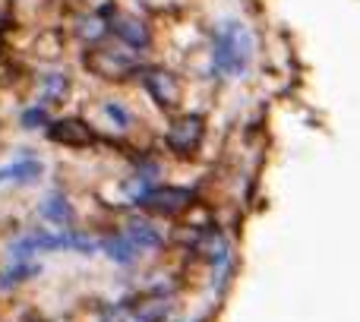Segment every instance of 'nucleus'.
Returning <instances> with one entry per match:
<instances>
[{"label": "nucleus", "instance_id": "nucleus-1", "mask_svg": "<svg viewBox=\"0 0 360 322\" xmlns=\"http://www.w3.org/2000/svg\"><path fill=\"white\" fill-rule=\"evenodd\" d=\"M250 54H253L250 32L237 22H224L215 35V70L224 76L243 73L250 63Z\"/></svg>", "mask_w": 360, "mask_h": 322}, {"label": "nucleus", "instance_id": "nucleus-2", "mask_svg": "<svg viewBox=\"0 0 360 322\" xmlns=\"http://www.w3.org/2000/svg\"><path fill=\"white\" fill-rule=\"evenodd\" d=\"M193 202H196V193L186 186H152L139 196V205L155 215H184L186 209H193Z\"/></svg>", "mask_w": 360, "mask_h": 322}, {"label": "nucleus", "instance_id": "nucleus-3", "mask_svg": "<svg viewBox=\"0 0 360 322\" xmlns=\"http://www.w3.org/2000/svg\"><path fill=\"white\" fill-rule=\"evenodd\" d=\"M82 250V253H89V250H95L89 240H82V237H76V234H25V237H19L16 243L10 247V253L16 256H22V259H29L32 253H44V250Z\"/></svg>", "mask_w": 360, "mask_h": 322}, {"label": "nucleus", "instance_id": "nucleus-4", "mask_svg": "<svg viewBox=\"0 0 360 322\" xmlns=\"http://www.w3.org/2000/svg\"><path fill=\"white\" fill-rule=\"evenodd\" d=\"M202 136H205V120L196 117V114H184L171 124L168 130V146L177 152V155L190 158L193 152L202 146Z\"/></svg>", "mask_w": 360, "mask_h": 322}, {"label": "nucleus", "instance_id": "nucleus-5", "mask_svg": "<svg viewBox=\"0 0 360 322\" xmlns=\"http://www.w3.org/2000/svg\"><path fill=\"white\" fill-rule=\"evenodd\" d=\"M48 139H54V143H60V146H70V149H86V146L95 143V133L86 120L63 117L48 127Z\"/></svg>", "mask_w": 360, "mask_h": 322}, {"label": "nucleus", "instance_id": "nucleus-6", "mask_svg": "<svg viewBox=\"0 0 360 322\" xmlns=\"http://www.w3.org/2000/svg\"><path fill=\"white\" fill-rule=\"evenodd\" d=\"M143 86L149 89V95L155 98L158 108H174L180 98V86H177V76L168 73L162 67H152L143 73Z\"/></svg>", "mask_w": 360, "mask_h": 322}, {"label": "nucleus", "instance_id": "nucleus-7", "mask_svg": "<svg viewBox=\"0 0 360 322\" xmlns=\"http://www.w3.org/2000/svg\"><path fill=\"white\" fill-rule=\"evenodd\" d=\"M89 70L98 73L101 79L117 82V79H124V76L133 73V60L124 54H117V51H92V54H89Z\"/></svg>", "mask_w": 360, "mask_h": 322}, {"label": "nucleus", "instance_id": "nucleus-8", "mask_svg": "<svg viewBox=\"0 0 360 322\" xmlns=\"http://www.w3.org/2000/svg\"><path fill=\"white\" fill-rule=\"evenodd\" d=\"M114 32H117V38L127 41L130 48H146V44H149V29H146V22L136 16H120L117 22H114Z\"/></svg>", "mask_w": 360, "mask_h": 322}, {"label": "nucleus", "instance_id": "nucleus-9", "mask_svg": "<svg viewBox=\"0 0 360 322\" xmlns=\"http://www.w3.org/2000/svg\"><path fill=\"white\" fill-rule=\"evenodd\" d=\"M41 177V165L38 161H13V165L0 167V183H10V180H16V183H32V180Z\"/></svg>", "mask_w": 360, "mask_h": 322}, {"label": "nucleus", "instance_id": "nucleus-10", "mask_svg": "<svg viewBox=\"0 0 360 322\" xmlns=\"http://www.w3.org/2000/svg\"><path fill=\"white\" fill-rule=\"evenodd\" d=\"M41 215L48 218V221H54V224H67L73 212H70L67 196H60V193H51V196H44V202H41Z\"/></svg>", "mask_w": 360, "mask_h": 322}, {"label": "nucleus", "instance_id": "nucleus-11", "mask_svg": "<svg viewBox=\"0 0 360 322\" xmlns=\"http://www.w3.org/2000/svg\"><path fill=\"white\" fill-rule=\"evenodd\" d=\"M124 237H130L136 247H162V234H158L152 224H146V221H133L130 228H127Z\"/></svg>", "mask_w": 360, "mask_h": 322}, {"label": "nucleus", "instance_id": "nucleus-12", "mask_svg": "<svg viewBox=\"0 0 360 322\" xmlns=\"http://www.w3.org/2000/svg\"><path fill=\"white\" fill-rule=\"evenodd\" d=\"M105 253L111 256L114 262H133V259H136V253H139V247L130 240V237L120 234V237H114V240L105 243Z\"/></svg>", "mask_w": 360, "mask_h": 322}, {"label": "nucleus", "instance_id": "nucleus-13", "mask_svg": "<svg viewBox=\"0 0 360 322\" xmlns=\"http://www.w3.org/2000/svg\"><path fill=\"white\" fill-rule=\"evenodd\" d=\"M105 111H108V117H111L117 127H127V124L133 120V117H130V111H127V108H120V105H108Z\"/></svg>", "mask_w": 360, "mask_h": 322}, {"label": "nucleus", "instance_id": "nucleus-14", "mask_svg": "<svg viewBox=\"0 0 360 322\" xmlns=\"http://www.w3.org/2000/svg\"><path fill=\"white\" fill-rule=\"evenodd\" d=\"M35 269H25V266H16L10 275H4V288H13V281H19V278H25V275H32Z\"/></svg>", "mask_w": 360, "mask_h": 322}, {"label": "nucleus", "instance_id": "nucleus-15", "mask_svg": "<svg viewBox=\"0 0 360 322\" xmlns=\"http://www.w3.org/2000/svg\"><path fill=\"white\" fill-rule=\"evenodd\" d=\"M41 120H44V114H41V111H32V114H25V124H29V127L41 124Z\"/></svg>", "mask_w": 360, "mask_h": 322}]
</instances>
